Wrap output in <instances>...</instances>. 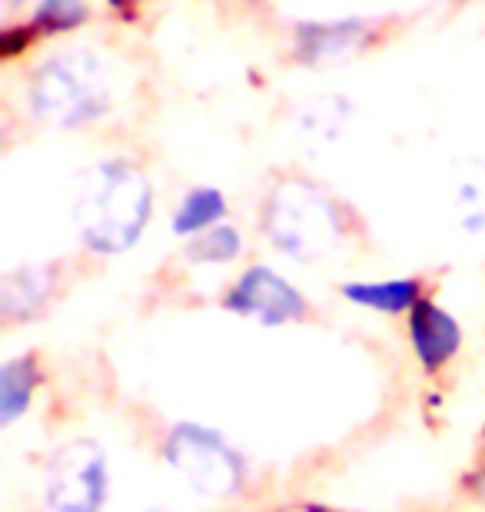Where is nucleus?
<instances>
[{
    "instance_id": "f257e3e1",
    "label": "nucleus",
    "mask_w": 485,
    "mask_h": 512,
    "mask_svg": "<svg viewBox=\"0 0 485 512\" xmlns=\"http://www.w3.org/2000/svg\"><path fill=\"white\" fill-rule=\"evenodd\" d=\"M150 213V180L127 160H100L84 173L77 190L74 227L90 253L120 256L140 243Z\"/></svg>"
},
{
    "instance_id": "f03ea898",
    "label": "nucleus",
    "mask_w": 485,
    "mask_h": 512,
    "mask_svg": "<svg viewBox=\"0 0 485 512\" xmlns=\"http://www.w3.org/2000/svg\"><path fill=\"white\" fill-rule=\"evenodd\" d=\"M263 237L296 263H326L343 247L346 227L336 200L309 180H280L263 200Z\"/></svg>"
},
{
    "instance_id": "7ed1b4c3",
    "label": "nucleus",
    "mask_w": 485,
    "mask_h": 512,
    "mask_svg": "<svg viewBox=\"0 0 485 512\" xmlns=\"http://www.w3.org/2000/svg\"><path fill=\"white\" fill-rule=\"evenodd\" d=\"M160 456L170 473L206 503L240 499L246 483H250V463L240 453V446L200 419L173 423L163 436Z\"/></svg>"
},
{
    "instance_id": "20e7f679",
    "label": "nucleus",
    "mask_w": 485,
    "mask_h": 512,
    "mask_svg": "<svg viewBox=\"0 0 485 512\" xmlns=\"http://www.w3.org/2000/svg\"><path fill=\"white\" fill-rule=\"evenodd\" d=\"M30 110L54 127H87L110 110V70L94 50H60L34 70Z\"/></svg>"
},
{
    "instance_id": "39448f33",
    "label": "nucleus",
    "mask_w": 485,
    "mask_h": 512,
    "mask_svg": "<svg viewBox=\"0 0 485 512\" xmlns=\"http://www.w3.org/2000/svg\"><path fill=\"white\" fill-rule=\"evenodd\" d=\"M110 496L113 466L97 439H67L47 456L40 473V499L47 512H107Z\"/></svg>"
},
{
    "instance_id": "423d86ee",
    "label": "nucleus",
    "mask_w": 485,
    "mask_h": 512,
    "mask_svg": "<svg viewBox=\"0 0 485 512\" xmlns=\"http://www.w3.org/2000/svg\"><path fill=\"white\" fill-rule=\"evenodd\" d=\"M223 310L260 326H286L303 320L309 313V300L280 270L253 263L223 293Z\"/></svg>"
},
{
    "instance_id": "0eeeda50",
    "label": "nucleus",
    "mask_w": 485,
    "mask_h": 512,
    "mask_svg": "<svg viewBox=\"0 0 485 512\" xmlns=\"http://www.w3.org/2000/svg\"><path fill=\"white\" fill-rule=\"evenodd\" d=\"M406 333H409V350L416 356L419 370L426 376H439L449 370L452 360L462 350V326L449 310H442L436 300L422 296L406 316Z\"/></svg>"
},
{
    "instance_id": "6e6552de",
    "label": "nucleus",
    "mask_w": 485,
    "mask_h": 512,
    "mask_svg": "<svg viewBox=\"0 0 485 512\" xmlns=\"http://www.w3.org/2000/svg\"><path fill=\"white\" fill-rule=\"evenodd\" d=\"M339 296L359 310L379 316H409L422 300L419 276H392V280H353L339 286Z\"/></svg>"
},
{
    "instance_id": "1a4fd4ad",
    "label": "nucleus",
    "mask_w": 485,
    "mask_h": 512,
    "mask_svg": "<svg viewBox=\"0 0 485 512\" xmlns=\"http://www.w3.org/2000/svg\"><path fill=\"white\" fill-rule=\"evenodd\" d=\"M44 370L34 353L10 356L0 366V429H10L34 409V399L44 386Z\"/></svg>"
},
{
    "instance_id": "9d476101",
    "label": "nucleus",
    "mask_w": 485,
    "mask_h": 512,
    "mask_svg": "<svg viewBox=\"0 0 485 512\" xmlns=\"http://www.w3.org/2000/svg\"><path fill=\"white\" fill-rule=\"evenodd\" d=\"M369 34L366 20H323V24H303L296 30V50L303 64H326L339 60L363 44Z\"/></svg>"
},
{
    "instance_id": "9b49d317",
    "label": "nucleus",
    "mask_w": 485,
    "mask_h": 512,
    "mask_svg": "<svg viewBox=\"0 0 485 512\" xmlns=\"http://www.w3.org/2000/svg\"><path fill=\"white\" fill-rule=\"evenodd\" d=\"M54 280L44 266H17L14 273L4 276L0 283V306H4L7 320H30L47 303Z\"/></svg>"
},
{
    "instance_id": "f8f14e48",
    "label": "nucleus",
    "mask_w": 485,
    "mask_h": 512,
    "mask_svg": "<svg viewBox=\"0 0 485 512\" xmlns=\"http://www.w3.org/2000/svg\"><path fill=\"white\" fill-rule=\"evenodd\" d=\"M226 213H230V207H226L223 190H216V187H193L190 193H183L180 203H177V210H173L170 230H173V237L193 240V237H200V233L226 223Z\"/></svg>"
},
{
    "instance_id": "ddd939ff",
    "label": "nucleus",
    "mask_w": 485,
    "mask_h": 512,
    "mask_svg": "<svg viewBox=\"0 0 485 512\" xmlns=\"http://www.w3.org/2000/svg\"><path fill=\"white\" fill-rule=\"evenodd\" d=\"M452 213L466 233H485V160L472 163L452 183Z\"/></svg>"
},
{
    "instance_id": "4468645a",
    "label": "nucleus",
    "mask_w": 485,
    "mask_h": 512,
    "mask_svg": "<svg viewBox=\"0 0 485 512\" xmlns=\"http://www.w3.org/2000/svg\"><path fill=\"white\" fill-rule=\"evenodd\" d=\"M240 253H243V237L230 223H220V227L193 237L187 243V250H183V256L196 266H230Z\"/></svg>"
},
{
    "instance_id": "2eb2a0df",
    "label": "nucleus",
    "mask_w": 485,
    "mask_h": 512,
    "mask_svg": "<svg viewBox=\"0 0 485 512\" xmlns=\"http://www.w3.org/2000/svg\"><path fill=\"white\" fill-rule=\"evenodd\" d=\"M87 0H40L34 10V27L40 34H67L87 24Z\"/></svg>"
},
{
    "instance_id": "dca6fc26",
    "label": "nucleus",
    "mask_w": 485,
    "mask_h": 512,
    "mask_svg": "<svg viewBox=\"0 0 485 512\" xmlns=\"http://www.w3.org/2000/svg\"><path fill=\"white\" fill-rule=\"evenodd\" d=\"M466 486H469L472 499H479V503L485 506V459H482V463L466 476Z\"/></svg>"
},
{
    "instance_id": "f3484780",
    "label": "nucleus",
    "mask_w": 485,
    "mask_h": 512,
    "mask_svg": "<svg viewBox=\"0 0 485 512\" xmlns=\"http://www.w3.org/2000/svg\"><path fill=\"white\" fill-rule=\"evenodd\" d=\"M276 512H329L323 506H286V509H276Z\"/></svg>"
},
{
    "instance_id": "a211bd4d",
    "label": "nucleus",
    "mask_w": 485,
    "mask_h": 512,
    "mask_svg": "<svg viewBox=\"0 0 485 512\" xmlns=\"http://www.w3.org/2000/svg\"><path fill=\"white\" fill-rule=\"evenodd\" d=\"M107 4H110L113 10H127V4H130V0H107Z\"/></svg>"
},
{
    "instance_id": "6ab92c4d",
    "label": "nucleus",
    "mask_w": 485,
    "mask_h": 512,
    "mask_svg": "<svg viewBox=\"0 0 485 512\" xmlns=\"http://www.w3.org/2000/svg\"><path fill=\"white\" fill-rule=\"evenodd\" d=\"M143 512H177V509H173V506H147Z\"/></svg>"
},
{
    "instance_id": "aec40b11",
    "label": "nucleus",
    "mask_w": 485,
    "mask_h": 512,
    "mask_svg": "<svg viewBox=\"0 0 485 512\" xmlns=\"http://www.w3.org/2000/svg\"><path fill=\"white\" fill-rule=\"evenodd\" d=\"M4 4H7V7H17V4H20V0H4Z\"/></svg>"
}]
</instances>
